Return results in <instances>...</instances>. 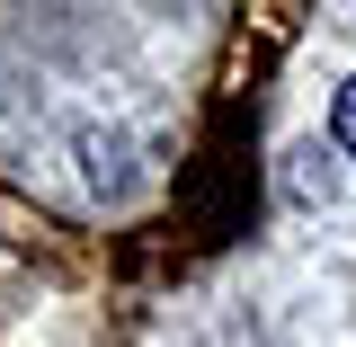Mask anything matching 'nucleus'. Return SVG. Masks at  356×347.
<instances>
[{
  "label": "nucleus",
  "mask_w": 356,
  "mask_h": 347,
  "mask_svg": "<svg viewBox=\"0 0 356 347\" xmlns=\"http://www.w3.org/2000/svg\"><path fill=\"white\" fill-rule=\"evenodd\" d=\"M330 134H339V152H348V161H356V81L339 89V107H330Z\"/></svg>",
  "instance_id": "f257e3e1"
}]
</instances>
